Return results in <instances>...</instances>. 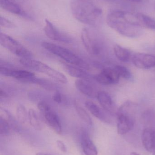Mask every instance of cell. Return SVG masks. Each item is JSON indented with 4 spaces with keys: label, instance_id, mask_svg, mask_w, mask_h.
Here are the masks:
<instances>
[{
    "label": "cell",
    "instance_id": "6da1fadb",
    "mask_svg": "<svg viewBox=\"0 0 155 155\" xmlns=\"http://www.w3.org/2000/svg\"><path fill=\"white\" fill-rule=\"evenodd\" d=\"M106 23L110 28L129 38H137L143 33V26L138 14L120 10L112 11L106 16Z\"/></svg>",
    "mask_w": 155,
    "mask_h": 155
},
{
    "label": "cell",
    "instance_id": "7a4b0ae2",
    "mask_svg": "<svg viewBox=\"0 0 155 155\" xmlns=\"http://www.w3.org/2000/svg\"><path fill=\"white\" fill-rule=\"evenodd\" d=\"M70 8L75 18L82 23L96 26L102 21L103 11L91 0H72Z\"/></svg>",
    "mask_w": 155,
    "mask_h": 155
},
{
    "label": "cell",
    "instance_id": "3957f363",
    "mask_svg": "<svg viewBox=\"0 0 155 155\" xmlns=\"http://www.w3.org/2000/svg\"><path fill=\"white\" fill-rule=\"evenodd\" d=\"M20 62L26 68L46 74L59 83L66 84L68 82L66 76L62 73L42 62L31 58H21Z\"/></svg>",
    "mask_w": 155,
    "mask_h": 155
},
{
    "label": "cell",
    "instance_id": "277c9868",
    "mask_svg": "<svg viewBox=\"0 0 155 155\" xmlns=\"http://www.w3.org/2000/svg\"><path fill=\"white\" fill-rule=\"evenodd\" d=\"M136 104L126 101L118 108L117 114V130L119 134L123 135L130 132L134 126L135 120L129 112Z\"/></svg>",
    "mask_w": 155,
    "mask_h": 155
},
{
    "label": "cell",
    "instance_id": "5b68a950",
    "mask_svg": "<svg viewBox=\"0 0 155 155\" xmlns=\"http://www.w3.org/2000/svg\"><path fill=\"white\" fill-rule=\"evenodd\" d=\"M42 46L49 52L60 57L69 64L85 68L88 67L81 58L66 48L47 42L42 43Z\"/></svg>",
    "mask_w": 155,
    "mask_h": 155
},
{
    "label": "cell",
    "instance_id": "8992f818",
    "mask_svg": "<svg viewBox=\"0 0 155 155\" xmlns=\"http://www.w3.org/2000/svg\"><path fill=\"white\" fill-rule=\"evenodd\" d=\"M0 43L6 50L22 58H31L32 54L21 43L5 34L0 33Z\"/></svg>",
    "mask_w": 155,
    "mask_h": 155
},
{
    "label": "cell",
    "instance_id": "52a82bcc",
    "mask_svg": "<svg viewBox=\"0 0 155 155\" xmlns=\"http://www.w3.org/2000/svg\"><path fill=\"white\" fill-rule=\"evenodd\" d=\"M38 109L43 116L48 125L58 134L62 132V125L57 113L46 102L42 101L38 103Z\"/></svg>",
    "mask_w": 155,
    "mask_h": 155
},
{
    "label": "cell",
    "instance_id": "ba28073f",
    "mask_svg": "<svg viewBox=\"0 0 155 155\" xmlns=\"http://www.w3.org/2000/svg\"><path fill=\"white\" fill-rule=\"evenodd\" d=\"M0 73L2 75L13 78L25 83L34 84L36 77L31 72L25 70H14L1 65Z\"/></svg>",
    "mask_w": 155,
    "mask_h": 155
},
{
    "label": "cell",
    "instance_id": "9c48e42d",
    "mask_svg": "<svg viewBox=\"0 0 155 155\" xmlns=\"http://www.w3.org/2000/svg\"><path fill=\"white\" fill-rule=\"evenodd\" d=\"M120 77L114 69L106 68L103 69L98 74L94 76L96 81L103 85H114L118 84Z\"/></svg>",
    "mask_w": 155,
    "mask_h": 155
},
{
    "label": "cell",
    "instance_id": "30bf717a",
    "mask_svg": "<svg viewBox=\"0 0 155 155\" xmlns=\"http://www.w3.org/2000/svg\"><path fill=\"white\" fill-rule=\"evenodd\" d=\"M133 64L136 68L141 69H151L155 67V55L138 53L132 57Z\"/></svg>",
    "mask_w": 155,
    "mask_h": 155
},
{
    "label": "cell",
    "instance_id": "8fae6325",
    "mask_svg": "<svg viewBox=\"0 0 155 155\" xmlns=\"http://www.w3.org/2000/svg\"><path fill=\"white\" fill-rule=\"evenodd\" d=\"M97 100L105 111L110 114H116L118 108L116 107L111 96L104 91H100L97 93Z\"/></svg>",
    "mask_w": 155,
    "mask_h": 155
},
{
    "label": "cell",
    "instance_id": "7c38bea8",
    "mask_svg": "<svg viewBox=\"0 0 155 155\" xmlns=\"http://www.w3.org/2000/svg\"><path fill=\"white\" fill-rule=\"evenodd\" d=\"M44 31L46 36L52 41L66 43L71 41V39L69 37L62 33L47 19L45 20V26Z\"/></svg>",
    "mask_w": 155,
    "mask_h": 155
},
{
    "label": "cell",
    "instance_id": "4fadbf2b",
    "mask_svg": "<svg viewBox=\"0 0 155 155\" xmlns=\"http://www.w3.org/2000/svg\"><path fill=\"white\" fill-rule=\"evenodd\" d=\"M81 39L86 50L92 54H97L100 49L98 45L92 38L90 32L87 29L84 28L81 32Z\"/></svg>",
    "mask_w": 155,
    "mask_h": 155
},
{
    "label": "cell",
    "instance_id": "5bb4252c",
    "mask_svg": "<svg viewBox=\"0 0 155 155\" xmlns=\"http://www.w3.org/2000/svg\"><path fill=\"white\" fill-rule=\"evenodd\" d=\"M143 146L147 151L155 152V128L147 127L143 131L142 134Z\"/></svg>",
    "mask_w": 155,
    "mask_h": 155
},
{
    "label": "cell",
    "instance_id": "9a60e30c",
    "mask_svg": "<svg viewBox=\"0 0 155 155\" xmlns=\"http://www.w3.org/2000/svg\"><path fill=\"white\" fill-rule=\"evenodd\" d=\"M86 107L94 116L102 122L110 123L111 121L110 117L107 114L108 113L104 112L96 104L91 101H86L85 102Z\"/></svg>",
    "mask_w": 155,
    "mask_h": 155
},
{
    "label": "cell",
    "instance_id": "2e32d148",
    "mask_svg": "<svg viewBox=\"0 0 155 155\" xmlns=\"http://www.w3.org/2000/svg\"><path fill=\"white\" fill-rule=\"evenodd\" d=\"M81 146L85 155H98L96 147L86 132L82 133Z\"/></svg>",
    "mask_w": 155,
    "mask_h": 155
},
{
    "label": "cell",
    "instance_id": "e0dca14e",
    "mask_svg": "<svg viewBox=\"0 0 155 155\" xmlns=\"http://www.w3.org/2000/svg\"><path fill=\"white\" fill-rule=\"evenodd\" d=\"M0 5L2 9L11 13L30 18V16L22 10L21 7L15 2V1L0 0Z\"/></svg>",
    "mask_w": 155,
    "mask_h": 155
},
{
    "label": "cell",
    "instance_id": "ac0fdd59",
    "mask_svg": "<svg viewBox=\"0 0 155 155\" xmlns=\"http://www.w3.org/2000/svg\"><path fill=\"white\" fill-rule=\"evenodd\" d=\"M76 88L85 95L91 97H96L97 93H96L94 88L87 80L84 79H76L75 82Z\"/></svg>",
    "mask_w": 155,
    "mask_h": 155
},
{
    "label": "cell",
    "instance_id": "d6986e66",
    "mask_svg": "<svg viewBox=\"0 0 155 155\" xmlns=\"http://www.w3.org/2000/svg\"><path fill=\"white\" fill-rule=\"evenodd\" d=\"M62 66L66 71L72 77L78 79H87L89 75L86 72L79 67H76L74 65L63 63Z\"/></svg>",
    "mask_w": 155,
    "mask_h": 155
},
{
    "label": "cell",
    "instance_id": "ffe728a7",
    "mask_svg": "<svg viewBox=\"0 0 155 155\" xmlns=\"http://www.w3.org/2000/svg\"><path fill=\"white\" fill-rule=\"evenodd\" d=\"M114 52L116 57L123 62H127L131 59V53L127 49L121 45H116L113 47Z\"/></svg>",
    "mask_w": 155,
    "mask_h": 155
},
{
    "label": "cell",
    "instance_id": "44dd1931",
    "mask_svg": "<svg viewBox=\"0 0 155 155\" xmlns=\"http://www.w3.org/2000/svg\"><path fill=\"white\" fill-rule=\"evenodd\" d=\"M74 106L77 114L81 119L87 125L92 126L93 124L92 118L82 104L77 100H75Z\"/></svg>",
    "mask_w": 155,
    "mask_h": 155
},
{
    "label": "cell",
    "instance_id": "7402d4cb",
    "mask_svg": "<svg viewBox=\"0 0 155 155\" xmlns=\"http://www.w3.org/2000/svg\"><path fill=\"white\" fill-rule=\"evenodd\" d=\"M28 121L31 125L36 130H41L43 128L42 123L35 110L29 109L28 111Z\"/></svg>",
    "mask_w": 155,
    "mask_h": 155
},
{
    "label": "cell",
    "instance_id": "603a6c76",
    "mask_svg": "<svg viewBox=\"0 0 155 155\" xmlns=\"http://www.w3.org/2000/svg\"><path fill=\"white\" fill-rule=\"evenodd\" d=\"M16 116L20 123L25 124L28 120V111L25 106L20 105L16 108Z\"/></svg>",
    "mask_w": 155,
    "mask_h": 155
},
{
    "label": "cell",
    "instance_id": "cb8c5ba5",
    "mask_svg": "<svg viewBox=\"0 0 155 155\" xmlns=\"http://www.w3.org/2000/svg\"><path fill=\"white\" fill-rule=\"evenodd\" d=\"M138 15L143 27L155 31V19L143 14H138Z\"/></svg>",
    "mask_w": 155,
    "mask_h": 155
},
{
    "label": "cell",
    "instance_id": "d4e9b609",
    "mask_svg": "<svg viewBox=\"0 0 155 155\" xmlns=\"http://www.w3.org/2000/svg\"><path fill=\"white\" fill-rule=\"evenodd\" d=\"M113 69L117 73L120 78L125 79H130L132 77V74L129 70L125 66L122 65H116Z\"/></svg>",
    "mask_w": 155,
    "mask_h": 155
},
{
    "label": "cell",
    "instance_id": "484cf974",
    "mask_svg": "<svg viewBox=\"0 0 155 155\" xmlns=\"http://www.w3.org/2000/svg\"><path fill=\"white\" fill-rule=\"evenodd\" d=\"M0 25L5 28H13L15 27V25L12 22L2 16L0 17Z\"/></svg>",
    "mask_w": 155,
    "mask_h": 155
},
{
    "label": "cell",
    "instance_id": "4316f807",
    "mask_svg": "<svg viewBox=\"0 0 155 155\" xmlns=\"http://www.w3.org/2000/svg\"><path fill=\"white\" fill-rule=\"evenodd\" d=\"M52 99L57 104H61L63 102V97L62 94L58 91H56L55 92L53 95Z\"/></svg>",
    "mask_w": 155,
    "mask_h": 155
},
{
    "label": "cell",
    "instance_id": "83f0119b",
    "mask_svg": "<svg viewBox=\"0 0 155 155\" xmlns=\"http://www.w3.org/2000/svg\"><path fill=\"white\" fill-rule=\"evenodd\" d=\"M56 144L57 147L63 153H66L67 152V148L63 142L60 140H57L56 141Z\"/></svg>",
    "mask_w": 155,
    "mask_h": 155
},
{
    "label": "cell",
    "instance_id": "f1b7e54d",
    "mask_svg": "<svg viewBox=\"0 0 155 155\" xmlns=\"http://www.w3.org/2000/svg\"><path fill=\"white\" fill-rule=\"evenodd\" d=\"M35 155H52L51 154H49L45 153H38L36 154Z\"/></svg>",
    "mask_w": 155,
    "mask_h": 155
},
{
    "label": "cell",
    "instance_id": "f546056e",
    "mask_svg": "<svg viewBox=\"0 0 155 155\" xmlns=\"http://www.w3.org/2000/svg\"><path fill=\"white\" fill-rule=\"evenodd\" d=\"M130 155H140L139 154L137 153H135V152H133L130 154Z\"/></svg>",
    "mask_w": 155,
    "mask_h": 155
},
{
    "label": "cell",
    "instance_id": "4dcf8cb0",
    "mask_svg": "<svg viewBox=\"0 0 155 155\" xmlns=\"http://www.w3.org/2000/svg\"><path fill=\"white\" fill-rule=\"evenodd\" d=\"M129 1H133V2H141L142 0H129Z\"/></svg>",
    "mask_w": 155,
    "mask_h": 155
},
{
    "label": "cell",
    "instance_id": "1f68e13d",
    "mask_svg": "<svg viewBox=\"0 0 155 155\" xmlns=\"http://www.w3.org/2000/svg\"><path fill=\"white\" fill-rule=\"evenodd\" d=\"M153 155H155V152H154V153H153Z\"/></svg>",
    "mask_w": 155,
    "mask_h": 155
},
{
    "label": "cell",
    "instance_id": "d6a6232c",
    "mask_svg": "<svg viewBox=\"0 0 155 155\" xmlns=\"http://www.w3.org/2000/svg\"><path fill=\"white\" fill-rule=\"evenodd\" d=\"M11 1H15V0H11Z\"/></svg>",
    "mask_w": 155,
    "mask_h": 155
}]
</instances>
